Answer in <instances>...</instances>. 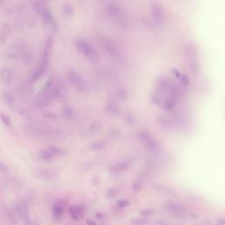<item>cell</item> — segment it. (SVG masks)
I'll list each match as a JSON object with an SVG mask.
<instances>
[{
  "instance_id": "obj_18",
  "label": "cell",
  "mask_w": 225,
  "mask_h": 225,
  "mask_svg": "<svg viewBox=\"0 0 225 225\" xmlns=\"http://www.w3.org/2000/svg\"><path fill=\"white\" fill-rule=\"evenodd\" d=\"M14 28H15V30H17L18 32L23 31L24 28H25V22H24L22 20H20V19L17 20L14 22Z\"/></svg>"
},
{
  "instance_id": "obj_14",
  "label": "cell",
  "mask_w": 225,
  "mask_h": 225,
  "mask_svg": "<svg viewBox=\"0 0 225 225\" xmlns=\"http://www.w3.org/2000/svg\"><path fill=\"white\" fill-rule=\"evenodd\" d=\"M176 99H177V97H175V96H173V95L171 94V96L168 97V98L165 100V107L167 110L172 109V108L175 106Z\"/></svg>"
},
{
  "instance_id": "obj_17",
  "label": "cell",
  "mask_w": 225,
  "mask_h": 225,
  "mask_svg": "<svg viewBox=\"0 0 225 225\" xmlns=\"http://www.w3.org/2000/svg\"><path fill=\"white\" fill-rule=\"evenodd\" d=\"M105 146H106V144H105L104 142L98 141V142H95V143H92V145L90 146V148L93 150H102L103 148H105Z\"/></svg>"
},
{
  "instance_id": "obj_10",
  "label": "cell",
  "mask_w": 225,
  "mask_h": 225,
  "mask_svg": "<svg viewBox=\"0 0 225 225\" xmlns=\"http://www.w3.org/2000/svg\"><path fill=\"white\" fill-rule=\"evenodd\" d=\"M102 129V124L100 122L95 121L92 122L90 125L87 127V133L89 135H96L98 133H100Z\"/></svg>"
},
{
  "instance_id": "obj_5",
  "label": "cell",
  "mask_w": 225,
  "mask_h": 225,
  "mask_svg": "<svg viewBox=\"0 0 225 225\" xmlns=\"http://www.w3.org/2000/svg\"><path fill=\"white\" fill-rule=\"evenodd\" d=\"M138 137L144 143V145L147 147V149L152 150V151H157V150H159V148H160L159 143L151 136L149 131H147L145 129L141 130L138 134Z\"/></svg>"
},
{
  "instance_id": "obj_7",
  "label": "cell",
  "mask_w": 225,
  "mask_h": 225,
  "mask_svg": "<svg viewBox=\"0 0 225 225\" xmlns=\"http://www.w3.org/2000/svg\"><path fill=\"white\" fill-rule=\"evenodd\" d=\"M185 55H186V59L188 60V64H189L190 68L193 71H195L196 66H197L196 61H195L197 54H196V49H195L194 44L188 43V44L186 45V47H185Z\"/></svg>"
},
{
  "instance_id": "obj_24",
  "label": "cell",
  "mask_w": 225,
  "mask_h": 225,
  "mask_svg": "<svg viewBox=\"0 0 225 225\" xmlns=\"http://www.w3.org/2000/svg\"><path fill=\"white\" fill-rule=\"evenodd\" d=\"M152 213H153V211L152 210H150V209H146V210H143L142 211V214L143 215V216H150V215H152Z\"/></svg>"
},
{
  "instance_id": "obj_23",
  "label": "cell",
  "mask_w": 225,
  "mask_h": 225,
  "mask_svg": "<svg viewBox=\"0 0 225 225\" xmlns=\"http://www.w3.org/2000/svg\"><path fill=\"white\" fill-rule=\"evenodd\" d=\"M181 83H182V84H184V85H188V78L186 77V76H182V79H181Z\"/></svg>"
},
{
  "instance_id": "obj_4",
  "label": "cell",
  "mask_w": 225,
  "mask_h": 225,
  "mask_svg": "<svg viewBox=\"0 0 225 225\" xmlns=\"http://www.w3.org/2000/svg\"><path fill=\"white\" fill-rule=\"evenodd\" d=\"M150 16L152 20L157 24V25H162L164 24L165 20V10L163 6L157 3V2H153L150 4Z\"/></svg>"
},
{
  "instance_id": "obj_20",
  "label": "cell",
  "mask_w": 225,
  "mask_h": 225,
  "mask_svg": "<svg viewBox=\"0 0 225 225\" xmlns=\"http://www.w3.org/2000/svg\"><path fill=\"white\" fill-rule=\"evenodd\" d=\"M63 111L64 114L68 117H70L72 114V110L70 107H64V108H63Z\"/></svg>"
},
{
  "instance_id": "obj_13",
  "label": "cell",
  "mask_w": 225,
  "mask_h": 225,
  "mask_svg": "<svg viewBox=\"0 0 225 225\" xmlns=\"http://www.w3.org/2000/svg\"><path fill=\"white\" fill-rule=\"evenodd\" d=\"M70 211H71V215L74 220H79L82 214H83V211L79 207H71V208H70Z\"/></svg>"
},
{
  "instance_id": "obj_19",
  "label": "cell",
  "mask_w": 225,
  "mask_h": 225,
  "mask_svg": "<svg viewBox=\"0 0 225 225\" xmlns=\"http://www.w3.org/2000/svg\"><path fill=\"white\" fill-rule=\"evenodd\" d=\"M118 189L117 188H111V189H109L107 192H106V197L107 198H109V199H111V198H114L115 195H117V194H118Z\"/></svg>"
},
{
  "instance_id": "obj_27",
  "label": "cell",
  "mask_w": 225,
  "mask_h": 225,
  "mask_svg": "<svg viewBox=\"0 0 225 225\" xmlns=\"http://www.w3.org/2000/svg\"><path fill=\"white\" fill-rule=\"evenodd\" d=\"M2 2H3V0H0V4H1Z\"/></svg>"
},
{
  "instance_id": "obj_1",
  "label": "cell",
  "mask_w": 225,
  "mask_h": 225,
  "mask_svg": "<svg viewBox=\"0 0 225 225\" xmlns=\"http://www.w3.org/2000/svg\"><path fill=\"white\" fill-rule=\"evenodd\" d=\"M76 48L77 51L84 57H86L91 63H97L99 62V55L94 49L84 40H77L76 42Z\"/></svg>"
},
{
  "instance_id": "obj_9",
  "label": "cell",
  "mask_w": 225,
  "mask_h": 225,
  "mask_svg": "<svg viewBox=\"0 0 225 225\" xmlns=\"http://www.w3.org/2000/svg\"><path fill=\"white\" fill-rule=\"evenodd\" d=\"M0 78L4 84H10L12 80V73L7 67H4L0 71Z\"/></svg>"
},
{
  "instance_id": "obj_6",
  "label": "cell",
  "mask_w": 225,
  "mask_h": 225,
  "mask_svg": "<svg viewBox=\"0 0 225 225\" xmlns=\"http://www.w3.org/2000/svg\"><path fill=\"white\" fill-rule=\"evenodd\" d=\"M67 76L70 82L72 84V85L75 87L76 91H78L79 92H84L85 91V84L81 76L76 71H75L74 70H69L67 72Z\"/></svg>"
},
{
  "instance_id": "obj_22",
  "label": "cell",
  "mask_w": 225,
  "mask_h": 225,
  "mask_svg": "<svg viewBox=\"0 0 225 225\" xmlns=\"http://www.w3.org/2000/svg\"><path fill=\"white\" fill-rule=\"evenodd\" d=\"M118 96L120 97V98H122V99H125L126 97H127V92H126L125 90H119V92H118Z\"/></svg>"
},
{
  "instance_id": "obj_26",
  "label": "cell",
  "mask_w": 225,
  "mask_h": 225,
  "mask_svg": "<svg viewBox=\"0 0 225 225\" xmlns=\"http://www.w3.org/2000/svg\"><path fill=\"white\" fill-rule=\"evenodd\" d=\"M88 224L89 225H96V224L92 221H88Z\"/></svg>"
},
{
  "instance_id": "obj_25",
  "label": "cell",
  "mask_w": 225,
  "mask_h": 225,
  "mask_svg": "<svg viewBox=\"0 0 225 225\" xmlns=\"http://www.w3.org/2000/svg\"><path fill=\"white\" fill-rule=\"evenodd\" d=\"M133 224L135 225H142L143 224V221H142V220H135V221H133Z\"/></svg>"
},
{
  "instance_id": "obj_3",
  "label": "cell",
  "mask_w": 225,
  "mask_h": 225,
  "mask_svg": "<svg viewBox=\"0 0 225 225\" xmlns=\"http://www.w3.org/2000/svg\"><path fill=\"white\" fill-rule=\"evenodd\" d=\"M100 40L105 51L114 60L121 61V59L122 58V52L119 49V47L114 43V42H113L112 40H110L106 37H103V36H100Z\"/></svg>"
},
{
  "instance_id": "obj_2",
  "label": "cell",
  "mask_w": 225,
  "mask_h": 225,
  "mask_svg": "<svg viewBox=\"0 0 225 225\" xmlns=\"http://www.w3.org/2000/svg\"><path fill=\"white\" fill-rule=\"evenodd\" d=\"M106 12L112 20H114V22L119 24V25L126 24L125 13L122 8L116 3H111L107 4L106 7Z\"/></svg>"
},
{
  "instance_id": "obj_28",
  "label": "cell",
  "mask_w": 225,
  "mask_h": 225,
  "mask_svg": "<svg viewBox=\"0 0 225 225\" xmlns=\"http://www.w3.org/2000/svg\"><path fill=\"white\" fill-rule=\"evenodd\" d=\"M42 1H48V0H42Z\"/></svg>"
},
{
  "instance_id": "obj_21",
  "label": "cell",
  "mask_w": 225,
  "mask_h": 225,
  "mask_svg": "<svg viewBox=\"0 0 225 225\" xmlns=\"http://www.w3.org/2000/svg\"><path fill=\"white\" fill-rule=\"evenodd\" d=\"M117 205H118L120 208H124L127 205H128V201L127 200H122L117 203Z\"/></svg>"
},
{
  "instance_id": "obj_16",
  "label": "cell",
  "mask_w": 225,
  "mask_h": 225,
  "mask_svg": "<svg viewBox=\"0 0 225 225\" xmlns=\"http://www.w3.org/2000/svg\"><path fill=\"white\" fill-rule=\"evenodd\" d=\"M40 156L42 159L46 160V161H50L54 158V153L51 150H42L40 152Z\"/></svg>"
},
{
  "instance_id": "obj_12",
  "label": "cell",
  "mask_w": 225,
  "mask_h": 225,
  "mask_svg": "<svg viewBox=\"0 0 225 225\" xmlns=\"http://www.w3.org/2000/svg\"><path fill=\"white\" fill-rule=\"evenodd\" d=\"M127 168V165L126 163H123V162H121V163H118L116 165H114L112 168H111V172L113 174H118L123 171H125L126 169Z\"/></svg>"
},
{
  "instance_id": "obj_8",
  "label": "cell",
  "mask_w": 225,
  "mask_h": 225,
  "mask_svg": "<svg viewBox=\"0 0 225 225\" xmlns=\"http://www.w3.org/2000/svg\"><path fill=\"white\" fill-rule=\"evenodd\" d=\"M166 209L171 213L173 214V216H176L178 217H182L184 216V215L186 214V210L185 208L178 204V203H174V202H170L166 205Z\"/></svg>"
},
{
  "instance_id": "obj_11",
  "label": "cell",
  "mask_w": 225,
  "mask_h": 225,
  "mask_svg": "<svg viewBox=\"0 0 225 225\" xmlns=\"http://www.w3.org/2000/svg\"><path fill=\"white\" fill-rule=\"evenodd\" d=\"M63 214V205L62 203H56L53 207V215L55 218L60 219Z\"/></svg>"
},
{
  "instance_id": "obj_15",
  "label": "cell",
  "mask_w": 225,
  "mask_h": 225,
  "mask_svg": "<svg viewBox=\"0 0 225 225\" xmlns=\"http://www.w3.org/2000/svg\"><path fill=\"white\" fill-rule=\"evenodd\" d=\"M106 111L110 114H116L119 112V107H118V106L115 103L110 102L106 106Z\"/></svg>"
}]
</instances>
